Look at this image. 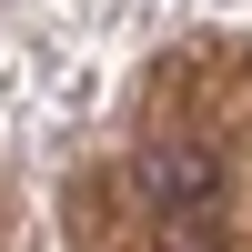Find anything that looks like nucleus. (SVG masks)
<instances>
[{
    "label": "nucleus",
    "mask_w": 252,
    "mask_h": 252,
    "mask_svg": "<svg viewBox=\"0 0 252 252\" xmlns=\"http://www.w3.org/2000/svg\"><path fill=\"white\" fill-rule=\"evenodd\" d=\"M131 192H141V222L161 252H222V161L212 152L161 141L131 161Z\"/></svg>",
    "instance_id": "nucleus-1"
}]
</instances>
